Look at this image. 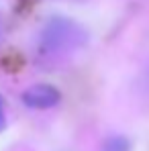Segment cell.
<instances>
[{
  "mask_svg": "<svg viewBox=\"0 0 149 151\" xmlns=\"http://www.w3.org/2000/svg\"><path fill=\"white\" fill-rule=\"evenodd\" d=\"M145 78H147V84H149V68H147V74H145Z\"/></svg>",
  "mask_w": 149,
  "mask_h": 151,
  "instance_id": "5b68a950",
  "label": "cell"
},
{
  "mask_svg": "<svg viewBox=\"0 0 149 151\" xmlns=\"http://www.w3.org/2000/svg\"><path fill=\"white\" fill-rule=\"evenodd\" d=\"M6 129V112H4V104L0 100V133Z\"/></svg>",
  "mask_w": 149,
  "mask_h": 151,
  "instance_id": "277c9868",
  "label": "cell"
},
{
  "mask_svg": "<svg viewBox=\"0 0 149 151\" xmlns=\"http://www.w3.org/2000/svg\"><path fill=\"white\" fill-rule=\"evenodd\" d=\"M86 41V33L68 19H53L43 31V45L51 51L70 49Z\"/></svg>",
  "mask_w": 149,
  "mask_h": 151,
  "instance_id": "6da1fadb",
  "label": "cell"
},
{
  "mask_svg": "<svg viewBox=\"0 0 149 151\" xmlns=\"http://www.w3.org/2000/svg\"><path fill=\"white\" fill-rule=\"evenodd\" d=\"M61 100V94L51 84H35L23 92V102L31 108H51Z\"/></svg>",
  "mask_w": 149,
  "mask_h": 151,
  "instance_id": "7a4b0ae2",
  "label": "cell"
},
{
  "mask_svg": "<svg viewBox=\"0 0 149 151\" xmlns=\"http://www.w3.org/2000/svg\"><path fill=\"white\" fill-rule=\"evenodd\" d=\"M129 149H131V145H129V141L125 139L123 135L108 137L104 141V147H102V151H129Z\"/></svg>",
  "mask_w": 149,
  "mask_h": 151,
  "instance_id": "3957f363",
  "label": "cell"
}]
</instances>
